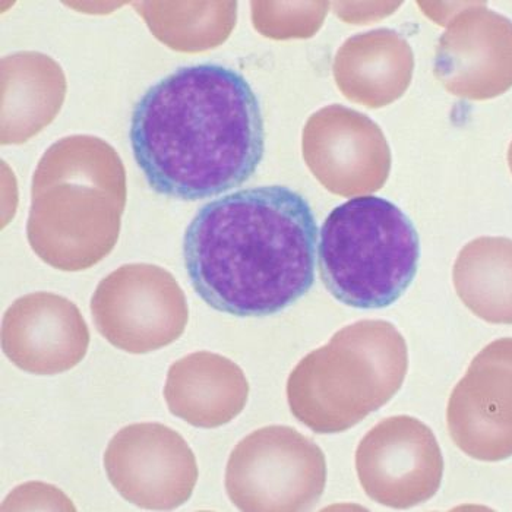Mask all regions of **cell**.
Masks as SVG:
<instances>
[{
  "label": "cell",
  "mask_w": 512,
  "mask_h": 512,
  "mask_svg": "<svg viewBox=\"0 0 512 512\" xmlns=\"http://www.w3.org/2000/svg\"><path fill=\"white\" fill-rule=\"evenodd\" d=\"M163 394L173 416L195 428L214 429L243 412L249 382L233 360L197 352L170 366Z\"/></svg>",
  "instance_id": "cell-14"
},
{
  "label": "cell",
  "mask_w": 512,
  "mask_h": 512,
  "mask_svg": "<svg viewBox=\"0 0 512 512\" xmlns=\"http://www.w3.org/2000/svg\"><path fill=\"white\" fill-rule=\"evenodd\" d=\"M454 287L461 302L489 324L512 325V240L479 237L455 261Z\"/></svg>",
  "instance_id": "cell-17"
},
{
  "label": "cell",
  "mask_w": 512,
  "mask_h": 512,
  "mask_svg": "<svg viewBox=\"0 0 512 512\" xmlns=\"http://www.w3.org/2000/svg\"><path fill=\"white\" fill-rule=\"evenodd\" d=\"M327 485V461L308 436L267 426L243 438L227 461L230 501L246 512L309 511Z\"/></svg>",
  "instance_id": "cell-6"
},
{
  "label": "cell",
  "mask_w": 512,
  "mask_h": 512,
  "mask_svg": "<svg viewBox=\"0 0 512 512\" xmlns=\"http://www.w3.org/2000/svg\"><path fill=\"white\" fill-rule=\"evenodd\" d=\"M413 65L412 49L403 37L376 30L343 44L335 56L334 78L347 99L376 109L403 96Z\"/></svg>",
  "instance_id": "cell-16"
},
{
  "label": "cell",
  "mask_w": 512,
  "mask_h": 512,
  "mask_svg": "<svg viewBox=\"0 0 512 512\" xmlns=\"http://www.w3.org/2000/svg\"><path fill=\"white\" fill-rule=\"evenodd\" d=\"M454 444L474 460L512 457V338H499L474 357L447 409Z\"/></svg>",
  "instance_id": "cell-11"
},
{
  "label": "cell",
  "mask_w": 512,
  "mask_h": 512,
  "mask_svg": "<svg viewBox=\"0 0 512 512\" xmlns=\"http://www.w3.org/2000/svg\"><path fill=\"white\" fill-rule=\"evenodd\" d=\"M158 41L176 52L216 49L236 25V2H134Z\"/></svg>",
  "instance_id": "cell-18"
},
{
  "label": "cell",
  "mask_w": 512,
  "mask_h": 512,
  "mask_svg": "<svg viewBox=\"0 0 512 512\" xmlns=\"http://www.w3.org/2000/svg\"><path fill=\"white\" fill-rule=\"evenodd\" d=\"M508 164H510V169L512 173V142L510 145V150H508Z\"/></svg>",
  "instance_id": "cell-20"
},
{
  "label": "cell",
  "mask_w": 512,
  "mask_h": 512,
  "mask_svg": "<svg viewBox=\"0 0 512 512\" xmlns=\"http://www.w3.org/2000/svg\"><path fill=\"white\" fill-rule=\"evenodd\" d=\"M436 77L454 96L489 100L512 87V22L473 3L439 40Z\"/></svg>",
  "instance_id": "cell-12"
},
{
  "label": "cell",
  "mask_w": 512,
  "mask_h": 512,
  "mask_svg": "<svg viewBox=\"0 0 512 512\" xmlns=\"http://www.w3.org/2000/svg\"><path fill=\"white\" fill-rule=\"evenodd\" d=\"M302 148L312 175L340 197L374 194L390 175V148L379 126L340 104L309 118Z\"/></svg>",
  "instance_id": "cell-10"
},
{
  "label": "cell",
  "mask_w": 512,
  "mask_h": 512,
  "mask_svg": "<svg viewBox=\"0 0 512 512\" xmlns=\"http://www.w3.org/2000/svg\"><path fill=\"white\" fill-rule=\"evenodd\" d=\"M129 141L154 192L197 201L252 178L264 157V118L242 74L202 63L176 69L139 99Z\"/></svg>",
  "instance_id": "cell-1"
},
{
  "label": "cell",
  "mask_w": 512,
  "mask_h": 512,
  "mask_svg": "<svg viewBox=\"0 0 512 512\" xmlns=\"http://www.w3.org/2000/svg\"><path fill=\"white\" fill-rule=\"evenodd\" d=\"M97 331L131 355L156 352L185 333L189 308L176 278L153 264H126L101 280L91 299Z\"/></svg>",
  "instance_id": "cell-7"
},
{
  "label": "cell",
  "mask_w": 512,
  "mask_h": 512,
  "mask_svg": "<svg viewBox=\"0 0 512 512\" xmlns=\"http://www.w3.org/2000/svg\"><path fill=\"white\" fill-rule=\"evenodd\" d=\"M90 331L78 306L49 292L30 293L12 303L2 319V350L21 371L58 375L82 362Z\"/></svg>",
  "instance_id": "cell-13"
},
{
  "label": "cell",
  "mask_w": 512,
  "mask_h": 512,
  "mask_svg": "<svg viewBox=\"0 0 512 512\" xmlns=\"http://www.w3.org/2000/svg\"><path fill=\"white\" fill-rule=\"evenodd\" d=\"M420 242L403 210L378 197L334 208L319 233L322 283L344 305L384 309L404 295L417 274Z\"/></svg>",
  "instance_id": "cell-5"
},
{
  "label": "cell",
  "mask_w": 512,
  "mask_h": 512,
  "mask_svg": "<svg viewBox=\"0 0 512 512\" xmlns=\"http://www.w3.org/2000/svg\"><path fill=\"white\" fill-rule=\"evenodd\" d=\"M252 21L262 36L274 40L308 39L327 17V2H252Z\"/></svg>",
  "instance_id": "cell-19"
},
{
  "label": "cell",
  "mask_w": 512,
  "mask_h": 512,
  "mask_svg": "<svg viewBox=\"0 0 512 512\" xmlns=\"http://www.w3.org/2000/svg\"><path fill=\"white\" fill-rule=\"evenodd\" d=\"M68 84L62 66L39 52L2 59V145L24 144L62 109Z\"/></svg>",
  "instance_id": "cell-15"
},
{
  "label": "cell",
  "mask_w": 512,
  "mask_h": 512,
  "mask_svg": "<svg viewBox=\"0 0 512 512\" xmlns=\"http://www.w3.org/2000/svg\"><path fill=\"white\" fill-rule=\"evenodd\" d=\"M316 245L309 202L287 186H259L205 204L186 229L183 259L211 308L270 316L314 286Z\"/></svg>",
  "instance_id": "cell-2"
},
{
  "label": "cell",
  "mask_w": 512,
  "mask_h": 512,
  "mask_svg": "<svg viewBox=\"0 0 512 512\" xmlns=\"http://www.w3.org/2000/svg\"><path fill=\"white\" fill-rule=\"evenodd\" d=\"M104 470L126 501L151 511H172L189 501L198 480L194 451L161 423L120 429L104 453Z\"/></svg>",
  "instance_id": "cell-8"
},
{
  "label": "cell",
  "mask_w": 512,
  "mask_h": 512,
  "mask_svg": "<svg viewBox=\"0 0 512 512\" xmlns=\"http://www.w3.org/2000/svg\"><path fill=\"white\" fill-rule=\"evenodd\" d=\"M360 486L372 501L407 510L434 498L444 477V457L432 429L412 416L379 422L356 451Z\"/></svg>",
  "instance_id": "cell-9"
},
{
  "label": "cell",
  "mask_w": 512,
  "mask_h": 512,
  "mask_svg": "<svg viewBox=\"0 0 512 512\" xmlns=\"http://www.w3.org/2000/svg\"><path fill=\"white\" fill-rule=\"evenodd\" d=\"M126 197L125 167L112 145L91 135L59 139L34 172L31 249L59 271L94 267L118 243Z\"/></svg>",
  "instance_id": "cell-3"
},
{
  "label": "cell",
  "mask_w": 512,
  "mask_h": 512,
  "mask_svg": "<svg viewBox=\"0 0 512 512\" xmlns=\"http://www.w3.org/2000/svg\"><path fill=\"white\" fill-rule=\"evenodd\" d=\"M406 340L387 321H359L303 357L287 381L293 416L316 434L349 431L400 391Z\"/></svg>",
  "instance_id": "cell-4"
}]
</instances>
